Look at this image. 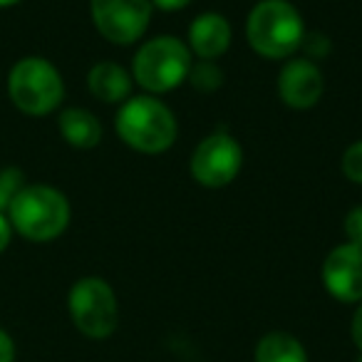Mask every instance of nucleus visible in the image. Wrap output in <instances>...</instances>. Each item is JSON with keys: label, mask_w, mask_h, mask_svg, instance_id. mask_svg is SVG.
Masks as SVG:
<instances>
[{"label": "nucleus", "mask_w": 362, "mask_h": 362, "mask_svg": "<svg viewBox=\"0 0 362 362\" xmlns=\"http://www.w3.org/2000/svg\"><path fill=\"white\" fill-rule=\"evenodd\" d=\"M6 214L18 236L30 243H50L67 231L72 206L65 194L50 184H25Z\"/></svg>", "instance_id": "f257e3e1"}, {"label": "nucleus", "mask_w": 362, "mask_h": 362, "mask_svg": "<svg viewBox=\"0 0 362 362\" xmlns=\"http://www.w3.org/2000/svg\"><path fill=\"white\" fill-rule=\"evenodd\" d=\"M305 35L303 16L291 0H261L248 13V45L266 60L293 57L303 47Z\"/></svg>", "instance_id": "f03ea898"}, {"label": "nucleus", "mask_w": 362, "mask_h": 362, "mask_svg": "<svg viewBox=\"0 0 362 362\" xmlns=\"http://www.w3.org/2000/svg\"><path fill=\"white\" fill-rule=\"evenodd\" d=\"M117 136L141 154H161L176 141V117L159 97L139 95L119 105L115 117Z\"/></svg>", "instance_id": "7ed1b4c3"}, {"label": "nucleus", "mask_w": 362, "mask_h": 362, "mask_svg": "<svg viewBox=\"0 0 362 362\" xmlns=\"http://www.w3.org/2000/svg\"><path fill=\"white\" fill-rule=\"evenodd\" d=\"M8 97L28 117H47L65 100V80L47 57H21L8 72Z\"/></svg>", "instance_id": "20e7f679"}, {"label": "nucleus", "mask_w": 362, "mask_h": 362, "mask_svg": "<svg viewBox=\"0 0 362 362\" xmlns=\"http://www.w3.org/2000/svg\"><path fill=\"white\" fill-rule=\"evenodd\" d=\"M192 50L174 35H156L136 50L132 77L146 95H164L184 85L192 70Z\"/></svg>", "instance_id": "39448f33"}, {"label": "nucleus", "mask_w": 362, "mask_h": 362, "mask_svg": "<svg viewBox=\"0 0 362 362\" xmlns=\"http://www.w3.org/2000/svg\"><path fill=\"white\" fill-rule=\"evenodd\" d=\"M67 313L77 330L90 340H105L119 325V300L105 278L85 276L67 293Z\"/></svg>", "instance_id": "423d86ee"}, {"label": "nucleus", "mask_w": 362, "mask_h": 362, "mask_svg": "<svg viewBox=\"0 0 362 362\" xmlns=\"http://www.w3.org/2000/svg\"><path fill=\"white\" fill-rule=\"evenodd\" d=\"M243 169V146L228 132H214L192 154V176L206 189L228 187Z\"/></svg>", "instance_id": "0eeeda50"}, {"label": "nucleus", "mask_w": 362, "mask_h": 362, "mask_svg": "<svg viewBox=\"0 0 362 362\" xmlns=\"http://www.w3.org/2000/svg\"><path fill=\"white\" fill-rule=\"evenodd\" d=\"M97 33L112 45H134L151 23V0H90Z\"/></svg>", "instance_id": "6e6552de"}, {"label": "nucleus", "mask_w": 362, "mask_h": 362, "mask_svg": "<svg viewBox=\"0 0 362 362\" xmlns=\"http://www.w3.org/2000/svg\"><path fill=\"white\" fill-rule=\"evenodd\" d=\"M322 286L337 303H362V246L340 243L322 261Z\"/></svg>", "instance_id": "1a4fd4ad"}, {"label": "nucleus", "mask_w": 362, "mask_h": 362, "mask_svg": "<svg viewBox=\"0 0 362 362\" xmlns=\"http://www.w3.org/2000/svg\"><path fill=\"white\" fill-rule=\"evenodd\" d=\"M325 92V77L320 67L308 57H291L278 75V97L291 110H310Z\"/></svg>", "instance_id": "9d476101"}, {"label": "nucleus", "mask_w": 362, "mask_h": 362, "mask_svg": "<svg viewBox=\"0 0 362 362\" xmlns=\"http://www.w3.org/2000/svg\"><path fill=\"white\" fill-rule=\"evenodd\" d=\"M187 45L192 55H197L199 60L216 62L231 47V23L221 13H202L189 25Z\"/></svg>", "instance_id": "9b49d317"}, {"label": "nucleus", "mask_w": 362, "mask_h": 362, "mask_svg": "<svg viewBox=\"0 0 362 362\" xmlns=\"http://www.w3.org/2000/svg\"><path fill=\"white\" fill-rule=\"evenodd\" d=\"M132 72L117 62H97L87 72V90L105 105H122L132 97Z\"/></svg>", "instance_id": "f8f14e48"}, {"label": "nucleus", "mask_w": 362, "mask_h": 362, "mask_svg": "<svg viewBox=\"0 0 362 362\" xmlns=\"http://www.w3.org/2000/svg\"><path fill=\"white\" fill-rule=\"evenodd\" d=\"M62 139L75 149H95L102 141V122L85 107H67L57 117Z\"/></svg>", "instance_id": "ddd939ff"}, {"label": "nucleus", "mask_w": 362, "mask_h": 362, "mask_svg": "<svg viewBox=\"0 0 362 362\" xmlns=\"http://www.w3.org/2000/svg\"><path fill=\"white\" fill-rule=\"evenodd\" d=\"M253 362H308V350L296 335L273 330L258 340Z\"/></svg>", "instance_id": "4468645a"}, {"label": "nucleus", "mask_w": 362, "mask_h": 362, "mask_svg": "<svg viewBox=\"0 0 362 362\" xmlns=\"http://www.w3.org/2000/svg\"><path fill=\"white\" fill-rule=\"evenodd\" d=\"M187 80L192 82L194 90L206 92L209 95V92H216L218 87L223 85V72L214 60H199V62H192V70H189Z\"/></svg>", "instance_id": "2eb2a0df"}, {"label": "nucleus", "mask_w": 362, "mask_h": 362, "mask_svg": "<svg viewBox=\"0 0 362 362\" xmlns=\"http://www.w3.org/2000/svg\"><path fill=\"white\" fill-rule=\"evenodd\" d=\"M23 187H25V179H23V171L18 166L0 169V211H8V206H11L13 199L18 197V192Z\"/></svg>", "instance_id": "dca6fc26"}, {"label": "nucleus", "mask_w": 362, "mask_h": 362, "mask_svg": "<svg viewBox=\"0 0 362 362\" xmlns=\"http://www.w3.org/2000/svg\"><path fill=\"white\" fill-rule=\"evenodd\" d=\"M340 169L345 174V179H350L352 184H362V139L352 141L345 151H342Z\"/></svg>", "instance_id": "f3484780"}, {"label": "nucleus", "mask_w": 362, "mask_h": 362, "mask_svg": "<svg viewBox=\"0 0 362 362\" xmlns=\"http://www.w3.org/2000/svg\"><path fill=\"white\" fill-rule=\"evenodd\" d=\"M342 228H345V236L350 243H357L362 246V206H355L342 221Z\"/></svg>", "instance_id": "a211bd4d"}, {"label": "nucleus", "mask_w": 362, "mask_h": 362, "mask_svg": "<svg viewBox=\"0 0 362 362\" xmlns=\"http://www.w3.org/2000/svg\"><path fill=\"white\" fill-rule=\"evenodd\" d=\"M16 340L11 337V332L0 327V362H16Z\"/></svg>", "instance_id": "6ab92c4d"}, {"label": "nucleus", "mask_w": 362, "mask_h": 362, "mask_svg": "<svg viewBox=\"0 0 362 362\" xmlns=\"http://www.w3.org/2000/svg\"><path fill=\"white\" fill-rule=\"evenodd\" d=\"M350 335H352V342H355L357 352H362V303H357L355 313H352V320H350Z\"/></svg>", "instance_id": "aec40b11"}, {"label": "nucleus", "mask_w": 362, "mask_h": 362, "mask_svg": "<svg viewBox=\"0 0 362 362\" xmlns=\"http://www.w3.org/2000/svg\"><path fill=\"white\" fill-rule=\"evenodd\" d=\"M13 226H11V218H8V214L0 211V253L6 251L8 246H11L13 241Z\"/></svg>", "instance_id": "412c9836"}, {"label": "nucleus", "mask_w": 362, "mask_h": 362, "mask_svg": "<svg viewBox=\"0 0 362 362\" xmlns=\"http://www.w3.org/2000/svg\"><path fill=\"white\" fill-rule=\"evenodd\" d=\"M192 0H151V8H159V11L166 13H176V11H184Z\"/></svg>", "instance_id": "4be33fe9"}, {"label": "nucleus", "mask_w": 362, "mask_h": 362, "mask_svg": "<svg viewBox=\"0 0 362 362\" xmlns=\"http://www.w3.org/2000/svg\"><path fill=\"white\" fill-rule=\"evenodd\" d=\"M18 3H23V0H0V8H13Z\"/></svg>", "instance_id": "5701e85b"}, {"label": "nucleus", "mask_w": 362, "mask_h": 362, "mask_svg": "<svg viewBox=\"0 0 362 362\" xmlns=\"http://www.w3.org/2000/svg\"><path fill=\"white\" fill-rule=\"evenodd\" d=\"M355 362H362V352H357V357H355Z\"/></svg>", "instance_id": "b1692460"}]
</instances>
